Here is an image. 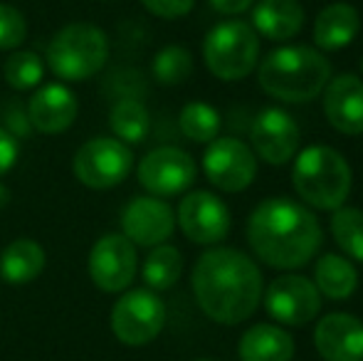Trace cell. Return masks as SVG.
Returning a JSON list of instances; mask_svg holds the SVG:
<instances>
[{"label": "cell", "mask_w": 363, "mask_h": 361, "mask_svg": "<svg viewBox=\"0 0 363 361\" xmlns=\"http://www.w3.org/2000/svg\"><path fill=\"white\" fill-rule=\"evenodd\" d=\"M191 284L201 312L223 327H235L252 317L264 292L257 262L247 252L225 245L211 248L198 257Z\"/></svg>", "instance_id": "6da1fadb"}, {"label": "cell", "mask_w": 363, "mask_h": 361, "mask_svg": "<svg viewBox=\"0 0 363 361\" xmlns=\"http://www.w3.org/2000/svg\"><path fill=\"white\" fill-rule=\"evenodd\" d=\"M247 243L255 257L272 270L306 267L324 245V228L316 213L287 196L264 198L247 218Z\"/></svg>", "instance_id": "7a4b0ae2"}, {"label": "cell", "mask_w": 363, "mask_h": 361, "mask_svg": "<svg viewBox=\"0 0 363 361\" xmlns=\"http://www.w3.org/2000/svg\"><path fill=\"white\" fill-rule=\"evenodd\" d=\"M331 79V62L309 45H282L257 62V82L264 94L289 104H306L321 96Z\"/></svg>", "instance_id": "3957f363"}, {"label": "cell", "mask_w": 363, "mask_h": 361, "mask_svg": "<svg viewBox=\"0 0 363 361\" xmlns=\"http://www.w3.org/2000/svg\"><path fill=\"white\" fill-rule=\"evenodd\" d=\"M291 186L304 206L331 213L349 201L354 169L334 146L311 144L291 159Z\"/></svg>", "instance_id": "277c9868"}, {"label": "cell", "mask_w": 363, "mask_h": 361, "mask_svg": "<svg viewBox=\"0 0 363 361\" xmlns=\"http://www.w3.org/2000/svg\"><path fill=\"white\" fill-rule=\"evenodd\" d=\"M109 60V38L101 28L89 23L65 25L50 40L45 62L55 77L65 82H84L101 72Z\"/></svg>", "instance_id": "5b68a950"}, {"label": "cell", "mask_w": 363, "mask_h": 361, "mask_svg": "<svg viewBox=\"0 0 363 361\" xmlns=\"http://www.w3.org/2000/svg\"><path fill=\"white\" fill-rule=\"evenodd\" d=\"M203 62L213 77L223 82H240L257 70L259 35L247 20H223L208 30L203 40Z\"/></svg>", "instance_id": "8992f818"}, {"label": "cell", "mask_w": 363, "mask_h": 361, "mask_svg": "<svg viewBox=\"0 0 363 361\" xmlns=\"http://www.w3.org/2000/svg\"><path fill=\"white\" fill-rule=\"evenodd\" d=\"M134 166V151L116 136H94L74 154V179L86 188L106 191L119 186Z\"/></svg>", "instance_id": "52a82bcc"}, {"label": "cell", "mask_w": 363, "mask_h": 361, "mask_svg": "<svg viewBox=\"0 0 363 361\" xmlns=\"http://www.w3.org/2000/svg\"><path fill=\"white\" fill-rule=\"evenodd\" d=\"M166 327V304L153 289H131L111 309V332L126 347H146Z\"/></svg>", "instance_id": "ba28073f"}, {"label": "cell", "mask_w": 363, "mask_h": 361, "mask_svg": "<svg viewBox=\"0 0 363 361\" xmlns=\"http://www.w3.org/2000/svg\"><path fill=\"white\" fill-rule=\"evenodd\" d=\"M262 304L279 327H306L321 314L324 297L314 279L296 272H284L262 292Z\"/></svg>", "instance_id": "9c48e42d"}, {"label": "cell", "mask_w": 363, "mask_h": 361, "mask_svg": "<svg viewBox=\"0 0 363 361\" xmlns=\"http://www.w3.org/2000/svg\"><path fill=\"white\" fill-rule=\"evenodd\" d=\"M203 174L223 193H242L257 176V156L235 136H218L203 151Z\"/></svg>", "instance_id": "30bf717a"}, {"label": "cell", "mask_w": 363, "mask_h": 361, "mask_svg": "<svg viewBox=\"0 0 363 361\" xmlns=\"http://www.w3.org/2000/svg\"><path fill=\"white\" fill-rule=\"evenodd\" d=\"M139 183L156 198L181 196L198 179V164L178 146H158L148 151L139 164Z\"/></svg>", "instance_id": "8fae6325"}, {"label": "cell", "mask_w": 363, "mask_h": 361, "mask_svg": "<svg viewBox=\"0 0 363 361\" xmlns=\"http://www.w3.org/2000/svg\"><path fill=\"white\" fill-rule=\"evenodd\" d=\"M301 129L296 119L282 106H267L252 119L250 149L269 166H284L299 154Z\"/></svg>", "instance_id": "7c38bea8"}, {"label": "cell", "mask_w": 363, "mask_h": 361, "mask_svg": "<svg viewBox=\"0 0 363 361\" xmlns=\"http://www.w3.org/2000/svg\"><path fill=\"white\" fill-rule=\"evenodd\" d=\"M176 223L181 226L183 235L196 245H218L228 238L233 213L216 193L191 191L178 203Z\"/></svg>", "instance_id": "4fadbf2b"}, {"label": "cell", "mask_w": 363, "mask_h": 361, "mask_svg": "<svg viewBox=\"0 0 363 361\" xmlns=\"http://www.w3.org/2000/svg\"><path fill=\"white\" fill-rule=\"evenodd\" d=\"M139 272L136 245L121 233L99 238L89 252V277L101 292H124Z\"/></svg>", "instance_id": "5bb4252c"}, {"label": "cell", "mask_w": 363, "mask_h": 361, "mask_svg": "<svg viewBox=\"0 0 363 361\" xmlns=\"http://www.w3.org/2000/svg\"><path fill=\"white\" fill-rule=\"evenodd\" d=\"M176 231V213L163 198L136 196L121 213V235L136 248H156L171 240Z\"/></svg>", "instance_id": "9a60e30c"}, {"label": "cell", "mask_w": 363, "mask_h": 361, "mask_svg": "<svg viewBox=\"0 0 363 361\" xmlns=\"http://www.w3.org/2000/svg\"><path fill=\"white\" fill-rule=\"evenodd\" d=\"M321 109L331 129L344 136L363 134V77L341 72L321 91Z\"/></svg>", "instance_id": "2e32d148"}, {"label": "cell", "mask_w": 363, "mask_h": 361, "mask_svg": "<svg viewBox=\"0 0 363 361\" xmlns=\"http://www.w3.org/2000/svg\"><path fill=\"white\" fill-rule=\"evenodd\" d=\"M314 347L324 361H363V319L329 312L314 327Z\"/></svg>", "instance_id": "e0dca14e"}, {"label": "cell", "mask_w": 363, "mask_h": 361, "mask_svg": "<svg viewBox=\"0 0 363 361\" xmlns=\"http://www.w3.org/2000/svg\"><path fill=\"white\" fill-rule=\"evenodd\" d=\"M79 114L77 94L62 82L43 84L28 101V124L40 134H62Z\"/></svg>", "instance_id": "ac0fdd59"}, {"label": "cell", "mask_w": 363, "mask_h": 361, "mask_svg": "<svg viewBox=\"0 0 363 361\" xmlns=\"http://www.w3.org/2000/svg\"><path fill=\"white\" fill-rule=\"evenodd\" d=\"M306 23V13L299 0H255L252 28L259 38L272 43H287L296 38Z\"/></svg>", "instance_id": "d6986e66"}, {"label": "cell", "mask_w": 363, "mask_h": 361, "mask_svg": "<svg viewBox=\"0 0 363 361\" xmlns=\"http://www.w3.org/2000/svg\"><path fill=\"white\" fill-rule=\"evenodd\" d=\"M361 30V15L354 5L349 3H331L321 8V13L314 20V38L316 50L321 52H339V50L349 48L356 40Z\"/></svg>", "instance_id": "ffe728a7"}, {"label": "cell", "mask_w": 363, "mask_h": 361, "mask_svg": "<svg viewBox=\"0 0 363 361\" xmlns=\"http://www.w3.org/2000/svg\"><path fill=\"white\" fill-rule=\"evenodd\" d=\"M296 352L294 337L272 322H257L240 337V361H291Z\"/></svg>", "instance_id": "44dd1931"}, {"label": "cell", "mask_w": 363, "mask_h": 361, "mask_svg": "<svg viewBox=\"0 0 363 361\" xmlns=\"http://www.w3.org/2000/svg\"><path fill=\"white\" fill-rule=\"evenodd\" d=\"M314 284L329 302H344L359 287V270L341 252H324L314 262Z\"/></svg>", "instance_id": "7402d4cb"}, {"label": "cell", "mask_w": 363, "mask_h": 361, "mask_svg": "<svg viewBox=\"0 0 363 361\" xmlns=\"http://www.w3.org/2000/svg\"><path fill=\"white\" fill-rule=\"evenodd\" d=\"M45 260L48 255L38 240L18 238L5 245L3 255H0V277L8 284H28L43 274Z\"/></svg>", "instance_id": "603a6c76"}, {"label": "cell", "mask_w": 363, "mask_h": 361, "mask_svg": "<svg viewBox=\"0 0 363 361\" xmlns=\"http://www.w3.org/2000/svg\"><path fill=\"white\" fill-rule=\"evenodd\" d=\"M109 126L116 139L124 144H141L151 129V116H148V109L141 99L121 96L109 111Z\"/></svg>", "instance_id": "cb8c5ba5"}, {"label": "cell", "mask_w": 363, "mask_h": 361, "mask_svg": "<svg viewBox=\"0 0 363 361\" xmlns=\"http://www.w3.org/2000/svg\"><path fill=\"white\" fill-rule=\"evenodd\" d=\"M141 274H144L146 287L153 289V292L171 289L183 274L181 250L176 245H168V243L151 248V252H148L144 260V267H141Z\"/></svg>", "instance_id": "d4e9b609"}, {"label": "cell", "mask_w": 363, "mask_h": 361, "mask_svg": "<svg viewBox=\"0 0 363 361\" xmlns=\"http://www.w3.org/2000/svg\"><path fill=\"white\" fill-rule=\"evenodd\" d=\"M329 231L341 255L363 262V211L356 206H341L331 211Z\"/></svg>", "instance_id": "484cf974"}, {"label": "cell", "mask_w": 363, "mask_h": 361, "mask_svg": "<svg viewBox=\"0 0 363 361\" xmlns=\"http://www.w3.org/2000/svg\"><path fill=\"white\" fill-rule=\"evenodd\" d=\"M178 124H181V131L186 139L196 141V144H211L213 139L220 136L223 119H220V111L213 104L196 99V101H188L181 109Z\"/></svg>", "instance_id": "4316f807"}, {"label": "cell", "mask_w": 363, "mask_h": 361, "mask_svg": "<svg viewBox=\"0 0 363 361\" xmlns=\"http://www.w3.org/2000/svg\"><path fill=\"white\" fill-rule=\"evenodd\" d=\"M45 77V62L33 50H13L3 62V79L18 91L35 89Z\"/></svg>", "instance_id": "83f0119b"}, {"label": "cell", "mask_w": 363, "mask_h": 361, "mask_svg": "<svg viewBox=\"0 0 363 361\" xmlns=\"http://www.w3.org/2000/svg\"><path fill=\"white\" fill-rule=\"evenodd\" d=\"M153 79L163 87H178L193 74V55L181 45H166L153 57Z\"/></svg>", "instance_id": "f1b7e54d"}, {"label": "cell", "mask_w": 363, "mask_h": 361, "mask_svg": "<svg viewBox=\"0 0 363 361\" xmlns=\"http://www.w3.org/2000/svg\"><path fill=\"white\" fill-rule=\"evenodd\" d=\"M25 38H28L25 15L15 5L0 3V50H5V52L20 50Z\"/></svg>", "instance_id": "f546056e"}, {"label": "cell", "mask_w": 363, "mask_h": 361, "mask_svg": "<svg viewBox=\"0 0 363 361\" xmlns=\"http://www.w3.org/2000/svg\"><path fill=\"white\" fill-rule=\"evenodd\" d=\"M141 5L161 20H178L196 8V0H141Z\"/></svg>", "instance_id": "4dcf8cb0"}, {"label": "cell", "mask_w": 363, "mask_h": 361, "mask_svg": "<svg viewBox=\"0 0 363 361\" xmlns=\"http://www.w3.org/2000/svg\"><path fill=\"white\" fill-rule=\"evenodd\" d=\"M18 156H20L18 136H13L8 129L0 126V176H5L18 164Z\"/></svg>", "instance_id": "1f68e13d"}, {"label": "cell", "mask_w": 363, "mask_h": 361, "mask_svg": "<svg viewBox=\"0 0 363 361\" xmlns=\"http://www.w3.org/2000/svg\"><path fill=\"white\" fill-rule=\"evenodd\" d=\"M213 5V10L220 15H228V18H235V15L247 13L255 5V0H208Z\"/></svg>", "instance_id": "d6a6232c"}, {"label": "cell", "mask_w": 363, "mask_h": 361, "mask_svg": "<svg viewBox=\"0 0 363 361\" xmlns=\"http://www.w3.org/2000/svg\"><path fill=\"white\" fill-rule=\"evenodd\" d=\"M361 74H363V57H361Z\"/></svg>", "instance_id": "836d02e7"}, {"label": "cell", "mask_w": 363, "mask_h": 361, "mask_svg": "<svg viewBox=\"0 0 363 361\" xmlns=\"http://www.w3.org/2000/svg\"><path fill=\"white\" fill-rule=\"evenodd\" d=\"M198 361H213V359H198Z\"/></svg>", "instance_id": "e575fe53"}]
</instances>
